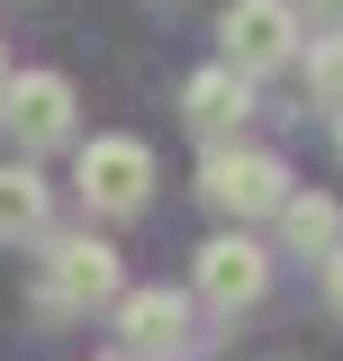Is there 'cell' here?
I'll return each instance as SVG.
<instances>
[{"label": "cell", "instance_id": "1", "mask_svg": "<svg viewBox=\"0 0 343 361\" xmlns=\"http://www.w3.org/2000/svg\"><path fill=\"white\" fill-rule=\"evenodd\" d=\"M127 298V271H118V244L109 235H45V271H37V307L45 316H90Z\"/></svg>", "mask_w": 343, "mask_h": 361}, {"label": "cell", "instance_id": "2", "mask_svg": "<svg viewBox=\"0 0 343 361\" xmlns=\"http://www.w3.org/2000/svg\"><path fill=\"white\" fill-rule=\"evenodd\" d=\"M299 9L289 0H226L217 9V63L235 73V82H262V73H280V63H299Z\"/></svg>", "mask_w": 343, "mask_h": 361}, {"label": "cell", "instance_id": "3", "mask_svg": "<svg viewBox=\"0 0 343 361\" xmlns=\"http://www.w3.org/2000/svg\"><path fill=\"white\" fill-rule=\"evenodd\" d=\"M199 199H208L226 226L280 217V199H289V163L262 154V145H217L208 163H199Z\"/></svg>", "mask_w": 343, "mask_h": 361}, {"label": "cell", "instance_id": "4", "mask_svg": "<svg viewBox=\"0 0 343 361\" xmlns=\"http://www.w3.org/2000/svg\"><path fill=\"white\" fill-rule=\"evenodd\" d=\"M73 190L90 217H136L154 199V145L145 135H90L73 154Z\"/></svg>", "mask_w": 343, "mask_h": 361}, {"label": "cell", "instance_id": "5", "mask_svg": "<svg viewBox=\"0 0 343 361\" xmlns=\"http://www.w3.org/2000/svg\"><path fill=\"white\" fill-rule=\"evenodd\" d=\"M0 135H9V163L73 145V82L64 73H9L0 82Z\"/></svg>", "mask_w": 343, "mask_h": 361}, {"label": "cell", "instance_id": "6", "mask_svg": "<svg viewBox=\"0 0 343 361\" xmlns=\"http://www.w3.org/2000/svg\"><path fill=\"white\" fill-rule=\"evenodd\" d=\"M262 289H271V244H262L253 226H226V235H208L199 253H190V298L217 316L253 307Z\"/></svg>", "mask_w": 343, "mask_h": 361}, {"label": "cell", "instance_id": "7", "mask_svg": "<svg viewBox=\"0 0 343 361\" xmlns=\"http://www.w3.org/2000/svg\"><path fill=\"white\" fill-rule=\"evenodd\" d=\"M118 343H127V361H172L199 343V298L190 289H127L118 298Z\"/></svg>", "mask_w": 343, "mask_h": 361}, {"label": "cell", "instance_id": "8", "mask_svg": "<svg viewBox=\"0 0 343 361\" xmlns=\"http://www.w3.org/2000/svg\"><path fill=\"white\" fill-rule=\"evenodd\" d=\"M181 118H190V135L199 145H244V118H253V82H235L226 63H199L190 82H181Z\"/></svg>", "mask_w": 343, "mask_h": 361}, {"label": "cell", "instance_id": "9", "mask_svg": "<svg viewBox=\"0 0 343 361\" xmlns=\"http://www.w3.org/2000/svg\"><path fill=\"white\" fill-rule=\"evenodd\" d=\"M45 217H54L45 172L37 163H0V244H45Z\"/></svg>", "mask_w": 343, "mask_h": 361}, {"label": "cell", "instance_id": "10", "mask_svg": "<svg viewBox=\"0 0 343 361\" xmlns=\"http://www.w3.org/2000/svg\"><path fill=\"white\" fill-rule=\"evenodd\" d=\"M271 226H280V244H289V253H335V244H343V208L325 199V190H289Z\"/></svg>", "mask_w": 343, "mask_h": 361}, {"label": "cell", "instance_id": "11", "mask_svg": "<svg viewBox=\"0 0 343 361\" xmlns=\"http://www.w3.org/2000/svg\"><path fill=\"white\" fill-rule=\"evenodd\" d=\"M307 99L343 118V37H307Z\"/></svg>", "mask_w": 343, "mask_h": 361}, {"label": "cell", "instance_id": "12", "mask_svg": "<svg viewBox=\"0 0 343 361\" xmlns=\"http://www.w3.org/2000/svg\"><path fill=\"white\" fill-rule=\"evenodd\" d=\"M307 37H343V0H289Z\"/></svg>", "mask_w": 343, "mask_h": 361}, {"label": "cell", "instance_id": "13", "mask_svg": "<svg viewBox=\"0 0 343 361\" xmlns=\"http://www.w3.org/2000/svg\"><path fill=\"white\" fill-rule=\"evenodd\" d=\"M325 307L343 316V244H335V253H325Z\"/></svg>", "mask_w": 343, "mask_h": 361}, {"label": "cell", "instance_id": "14", "mask_svg": "<svg viewBox=\"0 0 343 361\" xmlns=\"http://www.w3.org/2000/svg\"><path fill=\"white\" fill-rule=\"evenodd\" d=\"M0 82H9V45H0Z\"/></svg>", "mask_w": 343, "mask_h": 361}, {"label": "cell", "instance_id": "15", "mask_svg": "<svg viewBox=\"0 0 343 361\" xmlns=\"http://www.w3.org/2000/svg\"><path fill=\"white\" fill-rule=\"evenodd\" d=\"M335 154H343V118H335Z\"/></svg>", "mask_w": 343, "mask_h": 361}, {"label": "cell", "instance_id": "16", "mask_svg": "<svg viewBox=\"0 0 343 361\" xmlns=\"http://www.w3.org/2000/svg\"><path fill=\"white\" fill-rule=\"evenodd\" d=\"M109 361H127V353H109Z\"/></svg>", "mask_w": 343, "mask_h": 361}]
</instances>
